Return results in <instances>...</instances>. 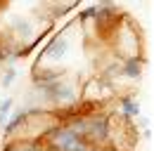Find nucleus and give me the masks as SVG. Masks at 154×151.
Returning <instances> with one entry per match:
<instances>
[{"label": "nucleus", "instance_id": "obj_1", "mask_svg": "<svg viewBox=\"0 0 154 151\" xmlns=\"http://www.w3.org/2000/svg\"><path fill=\"white\" fill-rule=\"evenodd\" d=\"M52 142H55V147H57L59 151H85L81 135H78L76 130H71V128L57 130L52 135Z\"/></svg>", "mask_w": 154, "mask_h": 151}, {"label": "nucleus", "instance_id": "obj_2", "mask_svg": "<svg viewBox=\"0 0 154 151\" xmlns=\"http://www.w3.org/2000/svg\"><path fill=\"white\" fill-rule=\"evenodd\" d=\"M121 111H123V116L133 118V116L140 113V102H137L135 97H131V94H126V97L121 99Z\"/></svg>", "mask_w": 154, "mask_h": 151}, {"label": "nucleus", "instance_id": "obj_3", "mask_svg": "<svg viewBox=\"0 0 154 151\" xmlns=\"http://www.w3.org/2000/svg\"><path fill=\"white\" fill-rule=\"evenodd\" d=\"M45 52L52 57V59H59V57L66 52V40H64V38H55V40L45 47Z\"/></svg>", "mask_w": 154, "mask_h": 151}, {"label": "nucleus", "instance_id": "obj_4", "mask_svg": "<svg viewBox=\"0 0 154 151\" xmlns=\"http://www.w3.org/2000/svg\"><path fill=\"white\" fill-rule=\"evenodd\" d=\"M26 116H29L26 109H21V111H12V113H10V118H7V123H5V132H14V128L19 125Z\"/></svg>", "mask_w": 154, "mask_h": 151}, {"label": "nucleus", "instance_id": "obj_5", "mask_svg": "<svg viewBox=\"0 0 154 151\" xmlns=\"http://www.w3.org/2000/svg\"><path fill=\"white\" fill-rule=\"evenodd\" d=\"M10 113H12V97H7V99H2V102H0V125H5V123H7Z\"/></svg>", "mask_w": 154, "mask_h": 151}, {"label": "nucleus", "instance_id": "obj_6", "mask_svg": "<svg viewBox=\"0 0 154 151\" xmlns=\"http://www.w3.org/2000/svg\"><path fill=\"white\" fill-rule=\"evenodd\" d=\"M123 71L131 78H140V59H128L126 66H123Z\"/></svg>", "mask_w": 154, "mask_h": 151}, {"label": "nucleus", "instance_id": "obj_7", "mask_svg": "<svg viewBox=\"0 0 154 151\" xmlns=\"http://www.w3.org/2000/svg\"><path fill=\"white\" fill-rule=\"evenodd\" d=\"M14 78H17V71L14 69H7V73L2 76V87H10L14 83Z\"/></svg>", "mask_w": 154, "mask_h": 151}, {"label": "nucleus", "instance_id": "obj_8", "mask_svg": "<svg viewBox=\"0 0 154 151\" xmlns=\"http://www.w3.org/2000/svg\"><path fill=\"white\" fill-rule=\"evenodd\" d=\"M17 151H43L40 147H33V144H24V147H19Z\"/></svg>", "mask_w": 154, "mask_h": 151}]
</instances>
